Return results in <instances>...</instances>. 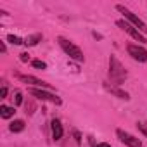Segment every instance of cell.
I'll use <instances>...</instances> for the list:
<instances>
[{"instance_id": "cell-6", "label": "cell", "mask_w": 147, "mask_h": 147, "mask_svg": "<svg viewBox=\"0 0 147 147\" xmlns=\"http://www.w3.org/2000/svg\"><path fill=\"white\" fill-rule=\"evenodd\" d=\"M128 54H130L135 61H138V62H145V61H147V50H145L144 47H140V45L130 43V45H128Z\"/></svg>"}, {"instance_id": "cell-14", "label": "cell", "mask_w": 147, "mask_h": 147, "mask_svg": "<svg viewBox=\"0 0 147 147\" xmlns=\"http://www.w3.org/2000/svg\"><path fill=\"white\" fill-rule=\"evenodd\" d=\"M7 40H9L12 45H23V43H24V40H23V38H19V36H16V35H9V36H7Z\"/></svg>"}, {"instance_id": "cell-3", "label": "cell", "mask_w": 147, "mask_h": 147, "mask_svg": "<svg viewBox=\"0 0 147 147\" xmlns=\"http://www.w3.org/2000/svg\"><path fill=\"white\" fill-rule=\"evenodd\" d=\"M109 75H111V80H114L116 83H121L126 78V71L123 69L121 62L114 55L109 57Z\"/></svg>"}, {"instance_id": "cell-12", "label": "cell", "mask_w": 147, "mask_h": 147, "mask_svg": "<svg viewBox=\"0 0 147 147\" xmlns=\"http://www.w3.org/2000/svg\"><path fill=\"white\" fill-rule=\"evenodd\" d=\"M9 128H11V131H14V133L23 131V130H24V121H23V119H14Z\"/></svg>"}, {"instance_id": "cell-7", "label": "cell", "mask_w": 147, "mask_h": 147, "mask_svg": "<svg viewBox=\"0 0 147 147\" xmlns=\"http://www.w3.org/2000/svg\"><path fill=\"white\" fill-rule=\"evenodd\" d=\"M116 135H118V138H119L125 145H128V147H142V142H140L137 137H133V135H130V133H126V131H123V130H118Z\"/></svg>"}, {"instance_id": "cell-15", "label": "cell", "mask_w": 147, "mask_h": 147, "mask_svg": "<svg viewBox=\"0 0 147 147\" xmlns=\"http://www.w3.org/2000/svg\"><path fill=\"white\" fill-rule=\"evenodd\" d=\"M31 64H33V67H36V69H45V67H47V64H45L43 61H38V59L33 61Z\"/></svg>"}, {"instance_id": "cell-10", "label": "cell", "mask_w": 147, "mask_h": 147, "mask_svg": "<svg viewBox=\"0 0 147 147\" xmlns=\"http://www.w3.org/2000/svg\"><path fill=\"white\" fill-rule=\"evenodd\" d=\"M14 107H11V106H0V116H2L4 119H9V118H12L14 116Z\"/></svg>"}, {"instance_id": "cell-21", "label": "cell", "mask_w": 147, "mask_h": 147, "mask_svg": "<svg viewBox=\"0 0 147 147\" xmlns=\"http://www.w3.org/2000/svg\"><path fill=\"white\" fill-rule=\"evenodd\" d=\"M75 138H76V142H78V144L82 142V137H80V133H78V131H75Z\"/></svg>"}, {"instance_id": "cell-18", "label": "cell", "mask_w": 147, "mask_h": 147, "mask_svg": "<svg viewBox=\"0 0 147 147\" xmlns=\"http://www.w3.org/2000/svg\"><path fill=\"white\" fill-rule=\"evenodd\" d=\"M5 95H7V87L4 85L2 90H0V99H5Z\"/></svg>"}, {"instance_id": "cell-16", "label": "cell", "mask_w": 147, "mask_h": 147, "mask_svg": "<svg viewBox=\"0 0 147 147\" xmlns=\"http://www.w3.org/2000/svg\"><path fill=\"white\" fill-rule=\"evenodd\" d=\"M14 104H16V106L23 104V94H21V92H16V94H14Z\"/></svg>"}, {"instance_id": "cell-4", "label": "cell", "mask_w": 147, "mask_h": 147, "mask_svg": "<svg viewBox=\"0 0 147 147\" xmlns=\"http://www.w3.org/2000/svg\"><path fill=\"white\" fill-rule=\"evenodd\" d=\"M116 24H118L123 31H126L131 38H135L137 42H140V43H145V42H147V38H145V36H144V35H142V33H140L135 26H133V24H130V23H126V21H123V19L116 21Z\"/></svg>"}, {"instance_id": "cell-1", "label": "cell", "mask_w": 147, "mask_h": 147, "mask_svg": "<svg viewBox=\"0 0 147 147\" xmlns=\"http://www.w3.org/2000/svg\"><path fill=\"white\" fill-rule=\"evenodd\" d=\"M57 42H59V45H61V49L69 55V59H73V61H76V62H83L85 61V55H83V52L73 43V42H69V40H66V38H62V36H59L57 38Z\"/></svg>"}, {"instance_id": "cell-22", "label": "cell", "mask_w": 147, "mask_h": 147, "mask_svg": "<svg viewBox=\"0 0 147 147\" xmlns=\"http://www.w3.org/2000/svg\"><path fill=\"white\" fill-rule=\"evenodd\" d=\"M97 147H111V145H109V144H99Z\"/></svg>"}, {"instance_id": "cell-13", "label": "cell", "mask_w": 147, "mask_h": 147, "mask_svg": "<svg viewBox=\"0 0 147 147\" xmlns=\"http://www.w3.org/2000/svg\"><path fill=\"white\" fill-rule=\"evenodd\" d=\"M106 88H107V90H109L111 94H114V95H118L119 99H125V100H128V99H130V95H128L126 92H123V90H119V88H114V87H107V85H106Z\"/></svg>"}, {"instance_id": "cell-17", "label": "cell", "mask_w": 147, "mask_h": 147, "mask_svg": "<svg viewBox=\"0 0 147 147\" xmlns=\"http://www.w3.org/2000/svg\"><path fill=\"white\" fill-rule=\"evenodd\" d=\"M137 126H138V130H140L144 135H147V123H137Z\"/></svg>"}, {"instance_id": "cell-2", "label": "cell", "mask_w": 147, "mask_h": 147, "mask_svg": "<svg viewBox=\"0 0 147 147\" xmlns=\"http://www.w3.org/2000/svg\"><path fill=\"white\" fill-rule=\"evenodd\" d=\"M116 11H119V12H121V14H123V16H125V18H126V19H128V21H130V23H131V24L142 33V35H144V36L147 35V24H145L138 16H135L131 11H128V9L123 7V5H116Z\"/></svg>"}, {"instance_id": "cell-9", "label": "cell", "mask_w": 147, "mask_h": 147, "mask_svg": "<svg viewBox=\"0 0 147 147\" xmlns=\"http://www.w3.org/2000/svg\"><path fill=\"white\" fill-rule=\"evenodd\" d=\"M52 138L54 140H61L62 138V125H61V121L59 119H52Z\"/></svg>"}, {"instance_id": "cell-5", "label": "cell", "mask_w": 147, "mask_h": 147, "mask_svg": "<svg viewBox=\"0 0 147 147\" xmlns=\"http://www.w3.org/2000/svg\"><path fill=\"white\" fill-rule=\"evenodd\" d=\"M30 94L35 95V97H38L40 100H49V102H52V104H55V106H61V104H62L61 97H57V95H54V94H50V92H45V90H42V88H30Z\"/></svg>"}, {"instance_id": "cell-8", "label": "cell", "mask_w": 147, "mask_h": 147, "mask_svg": "<svg viewBox=\"0 0 147 147\" xmlns=\"http://www.w3.org/2000/svg\"><path fill=\"white\" fill-rule=\"evenodd\" d=\"M18 78H19L21 82H24V83H30V85H36V87H42V88H50L49 83H45L43 80L35 78V76H31V75H18Z\"/></svg>"}, {"instance_id": "cell-11", "label": "cell", "mask_w": 147, "mask_h": 147, "mask_svg": "<svg viewBox=\"0 0 147 147\" xmlns=\"http://www.w3.org/2000/svg\"><path fill=\"white\" fill-rule=\"evenodd\" d=\"M38 42H42V35H40V33L30 35V36L24 38V45H28V47H33V45H36Z\"/></svg>"}, {"instance_id": "cell-19", "label": "cell", "mask_w": 147, "mask_h": 147, "mask_svg": "<svg viewBox=\"0 0 147 147\" xmlns=\"http://www.w3.org/2000/svg\"><path fill=\"white\" fill-rule=\"evenodd\" d=\"M19 55H21V57H19V59H21V61H23V62H26V61H28V59H30V55H28V54H26V52H23V54H19Z\"/></svg>"}, {"instance_id": "cell-20", "label": "cell", "mask_w": 147, "mask_h": 147, "mask_svg": "<svg viewBox=\"0 0 147 147\" xmlns=\"http://www.w3.org/2000/svg\"><path fill=\"white\" fill-rule=\"evenodd\" d=\"M0 50H2V54L7 52V47H5V42H0Z\"/></svg>"}]
</instances>
